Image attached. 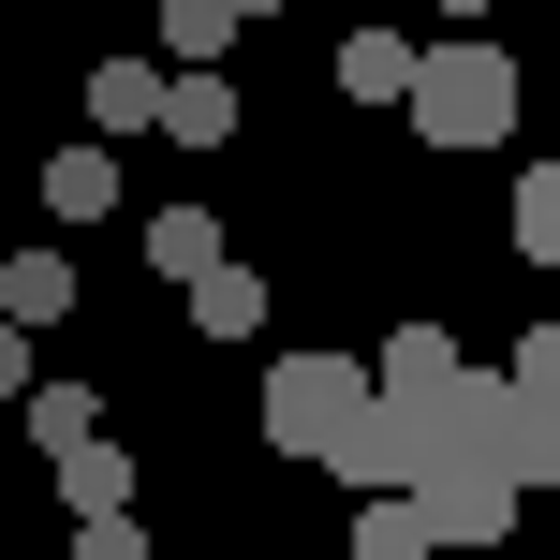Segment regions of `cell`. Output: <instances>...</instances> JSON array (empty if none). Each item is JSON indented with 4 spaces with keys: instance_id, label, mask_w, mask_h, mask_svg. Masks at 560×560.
<instances>
[{
    "instance_id": "1",
    "label": "cell",
    "mask_w": 560,
    "mask_h": 560,
    "mask_svg": "<svg viewBox=\"0 0 560 560\" xmlns=\"http://www.w3.org/2000/svg\"><path fill=\"white\" fill-rule=\"evenodd\" d=\"M413 133L428 148H502L516 133V59L487 45V30H457V45L413 59Z\"/></svg>"
},
{
    "instance_id": "2",
    "label": "cell",
    "mask_w": 560,
    "mask_h": 560,
    "mask_svg": "<svg viewBox=\"0 0 560 560\" xmlns=\"http://www.w3.org/2000/svg\"><path fill=\"white\" fill-rule=\"evenodd\" d=\"M369 398H384V369H354V354H280V369H266V443H280V457H339Z\"/></svg>"
},
{
    "instance_id": "3",
    "label": "cell",
    "mask_w": 560,
    "mask_h": 560,
    "mask_svg": "<svg viewBox=\"0 0 560 560\" xmlns=\"http://www.w3.org/2000/svg\"><path fill=\"white\" fill-rule=\"evenodd\" d=\"M428 516H443V546H502L516 516H532V487H516V457H443V472H428Z\"/></svg>"
},
{
    "instance_id": "4",
    "label": "cell",
    "mask_w": 560,
    "mask_h": 560,
    "mask_svg": "<svg viewBox=\"0 0 560 560\" xmlns=\"http://www.w3.org/2000/svg\"><path fill=\"white\" fill-rule=\"evenodd\" d=\"M457 384H472V354H457L443 325H398V339H384V398H413V413H443Z\"/></svg>"
},
{
    "instance_id": "5",
    "label": "cell",
    "mask_w": 560,
    "mask_h": 560,
    "mask_svg": "<svg viewBox=\"0 0 560 560\" xmlns=\"http://www.w3.org/2000/svg\"><path fill=\"white\" fill-rule=\"evenodd\" d=\"M354 560H443L428 487H369V502H354Z\"/></svg>"
},
{
    "instance_id": "6",
    "label": "cell",
    "mask_w": 560,
    "mask_h": 560,
    "mask_svg": "<svg viewBox=\"0 0 560 560\" xmlns=\"http://www.w3.org/2000/svg\"><path fill=\"white\" fill-rule=\"evenodd\" d=\"M59 502H74V516H133V457H118L104 428H89V443H59Z\"/></svg>"
},
{
    "instance_id": "7",
    "label": "cell",
    "mask_w": 560,
    "mask_h": 560,
    "mask_svg": "<svg viewBox=\"0 0 560 560\" xmlns=\"http://www.w3.org/2000/svg\"><path fill=\"white\" fill-rule=\"evenodd\" d=\"M148 266H163V280H222L236 252H222V222H207V207H148Z\"/></svg>"
},
{
    "instance_id": "8",
    "label": "cell",
    "mask_w": 560,
    "mask_h": 560,
    "mask_svg": "<svg viewBox=\"0 0 560 560\" xmlns=\"http://www.w3.org/2000/svg\"><path fill=\"white\" fill-rule=\"evenodd\" d=\"M413 59H428V45H398V30H354V45H339V89H354V104H413Z\"/></svg>"
},
{
    "instance_id": "9",
    "label": "cell",
    "mask_w": 560,
    "mask_h": 560,
    "mask_svg": "<svg viewBox=\"0 0 560 560\" xmlns=\"http://www.w3.org/2000/svg\"><path fill=\"white\" fill-rule=\"evenodd\" d=\"M163 89H177V74H148V59H104V74H89V133H148V118H163Z\"/></svg>"
},
{
    "instance_id": "10",
    "label": "cell",
    "mask_w": 560,
    "mask_h": 560,
    "mask_svg": "<svg viewBox=\"0 0 560 560\" xmlns=\"http://www.w3.org/2000/svg\"><path fill=\"white\" fill-rule=\"evenodd\" d=\"M45 207H59V222H104V207H118V148H104V133L59 148V163H45Z\"/></svg>"
},
{
    "instance_id": "11",
    "label": "cell",
    "mask_w": 560,
    "mask_h": 560,
    "mask_svg": "<svg viewBox=\"0 0 560 560\" xmlns=\"http://www.w3.org/2000/svg\"><path fill=\"white\" fill-rule=\"evenodd\" d=\"M236 0H163V45H177V74H222V45H236Z\"/></svg>"
},
{
    "instance_id": "12",
    "label": "cell",
    "mask_w": 560,
    "mask_h": 560,
    "mask_svg": "<svg viewBox=\"0 0 560 560\" xmlns=\"http://www.w3.org/2000/svg\"><path fill=\"white\" fill-rule=\"evenodd\" d=\"M0 310H15V325H59V310H74V252H15L0 266Z\"/></svg>"
},
{
    "instance_id": "13",
    "label": "cell",
    "mask_w": 560,
    "mask_h": 560,
    "mask_svg": "<svg viewBox=\"0 0 560 560\" xmlns=\"http://www.w3.org/2000/svg\"><path fill=\"white\" fill-rule=\"evenodd\" d=\"M163 133H177V148H222V133H236V89H222V74H177V89H163Z\"/></svg>"
},
{
    "instance_id": "14",
    "label": "cell",
    "mask_w": 560,
    "mask_h": 560,
    "mask_svg": "<svg viewBox=\"0 0 560 560\" xmlns=\"http://www.w3.org/2000/svg\"><path fill=\"white\" fill-rule=\"evenodd\" d=\"M192 325H207V339H252V325H266V280H252V266L192 280Z\"/></svg>"
},
{
    "instance_id": "15",
    "label": "cell",
    "mask_w": 560,
    "mask_h": 560,
    "mask_svg": "<svg viewBox=\"0 0 560 560\" xmlns=\"http://www.w3.org/2000/svg\"><path fill=\"white\" fill-rule=\"evenodd\" d=\"M516 252H532V266H560V163H532V177H516Z\"/></svg>"
},
{
    "instance_id": "16",
    "label": "cell",
    "mask_w": 560,
    "mask_h": 560,
    "mask_svg": "<svg viewBox=\"0 0 560 560\" xmlns=\"http://www.w3.org/2000/svg\"><path fill=\"white\" fill-rule=\"evenodd\" d=\"M89 398H104V384H30V443H45V457L89 443Z\"/></svg>"
},
{
    "instance_id": "17",
    "label": "cell",
    "mask_w": 560,
    "mask_h": 560,
    "mask_svg": "<svg viewBox=\"0 0 560 560\" xmlns=\"http://www.w3.org/2000/svg\"><path fill=\"white\" fill-rule=\"evenodd\" d=\"M516 472L560 487V398H532V384H516Z\"/></svg>"
},
{
    "instance_id": "18",
    "label": "cell",
    "mask_w": 560,
    "mask_h": 560,
    "mask_svg": "<svg viewBox=\"0 0 560 560\" xmlns=\"http://www.w3.org/2000/svg\"><path fill=\"white\" fill-rule=\"evenodd\" d=\"M74 560H148V532L133 516H74Z\"/></svg>"
},
{
    "instance_id": "19",
    "label": "cell",
    "mask_w": 560,
    "mask_h": 560,
    "mask_svg": "<svg viewBox=\"0 0 560 560\" xmlns=\"http://www.w3.org/2000/svg\"><path fill=\"white\" fill-rule=\"evenodd\" d=\"M502 369H516V384H532V398H560V325H532V339H516Z\"/></svg>"
},
{
    "instance_id": "20",
    "label": "cell",
    "mask_w": 560,
    "mask_h": 560,
    "mask_svg": "<svg viewBox=\"0 0 560 560\" xmlns=\"http://www.w3.org/2000/svg\"><path fill=\"white\" fill-rule=\"evenodd\" d=\"M0 398H30V325L0 310Z\"/></svg>"
},
{
    "instance_id": "21",
    "label": "cell",
    "mask_w": 560,
    "mask_h": 560,
    "mask_svg": "<svg viewBox=\"0 0 560 560\" xmlns=\"http://www.w3.org/2000/svg\"><path fill=\"white\" fill-rule=\"evenodd\" d=\"M443 15H457V30H472V15H487V0H443Z\"/></svg>"
},
{
    "instance_id": "22",
    "label": "cell",
    "mask_w": 560,
    "mask_h": 560,
    "mask_svg": "<svg viewBox=\"0 0 560 560\" xmlns=\"http://www.w3.org/2000/svg\"><path fill=\"white\" fill-rule=\"evenodd\" d=\"M236 15H280V0H236Z\"/></svg>"
},
{
    "instance_id": "23",
    "label": "cell",
    "mask_w": 560,
    "mask_h": 560,
    "mask_svg": "<svg viewBox=\"0 0 560 560\" xmlns=\"http://www.w3.org/2000/svg\"><path fill=\"white\" fill-rule=\"evenodd\" d=\"M443 560H472V546H443Z\"/></svg>"
}]
</instances>
